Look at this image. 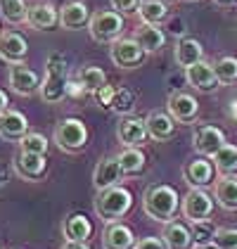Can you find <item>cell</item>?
I'll return each mask as SVG.
<instances>
[{"label":"cell","mask_w":237,"mask_h":249,"mask_svg":"<svg viewBox=\"0 0 237 249\" xmlns=\"http://www.w3.org/2000/svg\"><path fill=\"white\" fill-rule=\"evenodd\" d=\"M117 138L123 147H142L150 140L145 119H138V116H131V114L121 116L117 126Z\"/></svg>","instance_id":"cell-8"},{"label":"cell","mask_w":237,"mask_h":249,"mask_svg":"<svg viewBox=\"0 0 237 249\" xmlns=\"http://www.w3.org/2000/svg\"><path fill=\"white\" fill-rule=\"evenodd\" d=\"M93 221L85 216V213H81V211H74V213H69L67 218H64V223H62V235H64V240H74V242H88L90 237H93Z\"/></svg>","instance_id":"cell-21"},{"label":"cell","mask_w":237,"mask_h":249,"mask_svg":"<svg viewBox=\"0 0 237 249\" xmlns=\"http://www.w3.org/2000/svg\"><path fill=\"white\" fill-rule=\"evenodd\" d=\"M166 112L176 119L178 124H192L199 114V102L195 95L185 90H173L166 100Z\"/></svg>","instance_id":"cell-10"},{"label":"cell","mask_w":237,"mask_h":249,"mask_svg":"<svg viewBox=\"0 0 237 249\" xmlns=\"http://www.w3.org/2000/svg\"><path fill=\"white\" fill-rule=\"evenodd\" d=\"M166 2H171V0H166Z\"/></svg>","instance_id":"cell-46"},{"label":"cell","mask_w":237,"mask_h":249,"mask_svg":"<svg viewBox=\"0 0 237 249\" xmlns=\"http://www.w3.org/2000/svg\"><path fill=\"white\" fill-rule=\"evenodd\" d=\"M214 247L218 249H237V228H216L214 235Z\"/></svg>","instance_id":"cell-36"},{"label":"cell","mask_w":237,"mask_h":249,"mask_svg":"<svg viewBox=\"0 0 237 249\" xmlns=\"http://www.w3.org/2000/svg\"><path fill=\"white\" fill-rule=\"evenodd\" d=\"M123 15H118L117 10H98L90 21H88V31L90 38L95 43H114L123 34Z\"/></svg>","instance_id":"cell-5"},{"label":"cell","mask_w":237,"mask_h":249,"mask_svg":"<svg viewBox=\"0 0 237 249\" xmlns=\"http://www.w3.org/2000/svg\"><path fill=\"white\" fill-rule=\"evenodd\" d=\"M214 199L225 211H237V178L235 176H220L214 183Z\"/></svg>","instance_id":"cell-26"},{"label":"cell","mask_w":237,"mask_h":249,"mask_svg":"<svg viewBox=\"0 0 237 249\" xmlns=\"http://www.w3.org/2000/svg\"><path fill=\"white\" fill-rule=\"evenodd\" d=\"M26 24L36 31H52L59 24V10L50 2H38V5L29 7Z\"/></svg>","instance_id":"cell-22"},{"label":"cell","mask_w":237,"mask_h":249,"mask_svg":"<svg viewBox=\"0 0 237 249\" xmlns=\"http://www.w3.org/2000/svg\"><path fill=\"white\" fill-rule=\"evenodd\" d=\"M12 166H15L17 176L24 178V180H40L48 173V159H45V154L19 150L12 159Z\"/></svg>","instance_id":"cell-12"},{"label":"cell","mask_w":237,"mask_h":249,"mask_svg":"<svg viewBox=\"0 0 237 249\" xmlns=\"http://www.w3.org/2000/svg\"><path fill=\"white\" fill-rule=\"evenodd\" d=\"M185 81H187L197 93H214V90H218V88L223 86L216 76L214 64H209L206 59H202L197 64L187 67V69H185Z\"/></svg>","instance_id":"cell-11"},{"label":"cell","mask_w":237,"mask_h":249,"mask_svg":"<svg viewBox=\"0 0 237 249\" xmlns=\"http://www.w3.org/2000/svg\"><path fill=\"white\" fill-rule=\"evenodd\" d=\"M173 59H176L178 67L187 69V67H192V64L204 59V48L195 38H180L176 43V50H173Z\"/></svg>","instance_id":"cell-25"},{"label":"cell","mask_w":237,"mask_h":249,"mask_svg":"<svg viewBox=\"0 0 237 249\" xmlns=\"http://www.w3.org/2000/svg\"><path fill=\"white\" fill-rule=\"evenodd\" d=\"M164 242L169 249H192L195 247V237H192V228L185 226L183 221H169L164 223V232H161Z\"/></svg>","instance_id":"cell-23"},{"label":"cell","mask_w":237,"mask_h":249,"mask_svg":"<svg viewBox=\"0 0 237 249\" xmlns=\"http://www.w3.org/2000/svg\"><path fill=\"white\" fill-rule=\"evenodd\" d=\"M214 173H216V166L206 159V157H195L190 159L185 166H183V178L190 188H206L214 183Z\"/></svg>","instance_id":"cell-15"},{"label":"cell","mask_w":237,"mask_h":249,"mask_svg":"<svg viewBox=\"0 0 237 249\" xmlns=\"http://www.w3.org/2000/svg\"><path fill=\"white\" fill-rule=\"evenodd\" d=\"M69 95V62L62 53H52L45 62V78L40 83V97L48 105H57Z\"/></svg>","instance_id":"cell-2"},{"label":"cell","mask_w":237,"mask_h":249,"mask_svg":"<svg viewBox=\"0 0 237 249\" xmlns=\"http://www.w3.org/2000/svg\"><path fill=\"white\" fill-rule=\"evenodd\" d=\"M0 15L7 24H26L29 7L24 0H0Z\"/></svg>","instance_id":"cell-31"},{"label":"cell","mask_w":237,"mask_h":249,"mask_svg":"<svg viewBox=\"0 0 237 249\" xmlns=\"http://www.w3.org/2000/svg\"><path fill=\"white\" fill-rule=\"evenodd\" d=\"M138 17H140V24H161L169 17L166 0H140Z\"/></svg>","instance_id":"cell-28"},{"label":"cell","mask_w":237,"mask_h":249,"mask_svg":"<svg viewBox=\"0 0 237 249\" xmlns=\"http://www.w3.org/2000/svg\"><path fill=\"white\" fill-rule=\"evenodd\" d=\"M133 38L142 45V50L147 55L159 53L166 45V34L159 29V24H140L138 29H135V34H133Z\"/></svg>","instance_id":"cell-24"},{"label":"cell","mask_w":237,"mask_h":249,"mask_svg":"<svg viewBox=\"0 0 237 249\" xmlns=\"http://www.w3.org/2000/svg\"><path fill=\"white\" fill-rule=\"evenodd\" d=\"M76 81L83 86L85 93H95V90H100V88L107 83V74H104L100 67L88 64V67H83L79 74H76Z\"/></svg>","instance_id":"cell-30"},{"label":"cell","mask_w":237,"mask_h":249,"mask_svg":"<svg viewBox=\"0 0 237 249\" xmlns=\"http://www.w3.org/2000/svg\"><path fill=\"white\" fill-rule=\"evenodd\" d=\"M52 140L57 142V147L67 154H79L88 147V140H90V133H88V126L76 119V116H67L57 121L55 126V133H52Z\"/></svg>","instance_id":"cell-4"},{"label":"cell","mask_w":237,"mask_h":249,"mask_svg":"<svg viewBox=\"0 0 237 249\" xmlns=\"http://www.w3.org/2000/svg\"><path fill=\"white\" fill-rule=\"evenodd\" d=\"M135 232L131 226L121 223V221H112L104 226L102 232V249H135Z\"/></svg>","instance_id":"cell-16"},{"label":"cell","mask_w":237,"mask_h":249,"mask_svg":"<svg viewBox=\"0 0 237 249\" xmlns=\"http://www.w3.org/2000/svg\"><path fill=\"white\" fill-rule=\"evenodd\" d=\"M117 159L126 176H140L147 166V157L142 152V147H123L117 154Z\"/></svg>","instance_id":"cell-27"},{"label":"cell","mask_w":237,"mask_h":249,"mask_svg":"<svg viewBox=\"0 0 237 249\" xmlns=\"http://www.w3.org/2000/svg\"><path fill=\"white\" fill-rule=\"evenodd\" d=\"M214 69H216V76L220 83H235L237 81V57H230V55H225V57H220L214 64Z\"/></svg>","instance_id":"cell-33"},{"label":"cell","mask_w":237,"mask_h":249,"mask_svg":"<svg viewBox=\"0 0 237 249\" xmlns=\"http://www.w3.org/2000/svg\"><path fill=\"white\" fill-rule=\"evenodd\" d=\"M7 83H10V88L21 97L40 93V76L31 69V67H26L24 62H19V64H10Z\"/></svg>","instance_id":"cell-9"},{"label":"cell","mask_w":237,"mask_h":249,"mask_svg":"<svg viewBox=\"0 0 237 249\" xmlns=\"http://www.w3.org/2000/svg\"><path fill=\"white\" fill-rule=\"evenodd\" d=\"M218 176H235L237 173V145L225 142L214 157H211Z\"/></svg>","instance_id":"cell-29"},{"label":"cell","mask_w":237,"mask_h":249,"mask_svg":"<svg viewBox=\"0 0 237 249\" xmlns=\"http://www.w3.org/2000/svg\"><path fill=\"white\" fill-rule=\"evenodd\" d=\"M109 57L118 69H135L145 62L147 53L142 50V45L135 38H118L109 48Z\"/></svg>","instance_id":"cell-7"},{"label":"cell","mask_w":237,"mask_h":249,"mask_svg":"<svg viewBox=\"0 0 237 249\" xmlns=\"http://www.w3.org/2000/svg\"><path fill=\"white\" fill-rule=\"evenodd\" d=\"M117 93V86H109V83H104L100 90H95L93 95H95V102H98L102 109H107L109 112V105H112V97Z\"/></svg>","instance_id":"cell-37"},{"label":"cell","mask_w":237,"mask_h":249,"mask_svg":"<svg viewBox=\"0 0 237 249\" xmlns=\"http://www.w3.org/2000/svg\"><path fill=\"white\" fill-rule=\"evenodd\" d=\"M10 109V97L5 95V90H0V114H5Z\"/></svg>","instance_id":"cell-43"},{"label":"cell","mask_w":237,"mask_h":249,"mask_svg":"<svg viewBox=\"0 0 237 249\" xmlns=\"http://www.w3.org/2000/svg\"><path fill=\"white\" fill-rule=\"evenodd\" d=\"M214 2H216L218 7H233V5H235L237 0H214Z\"/></svg>","instance_id":"cell-44"},{"label":"cell","mask_w":237,"mask_h":249,"mask_svg":"<svg viewBox=\"0 0 237 249\" xmlns=\"http://www.w3.org/2000/svg\"><path fill=\"white\" fill-rule=\"evenodd\" d=\"M169 31H171L173 36H185V31H187V29H185V21L183 19H171L169 21Z\"/></svg>","instance_id":"cell-40"},{"label":"cell","mask_w":237,"mask_h":249,"mask_svg":"<svg viewBox=\"0 0 237 249\" xmlns=\"http://www.w3.org/2000/svg\"><path fill=\"white\" fill-rule=\"evenodd\" d=\"M190 228H192V237H195V247H209V245H214L216 228H214L211 221H197Z\"/></svg>","instance_id":"cell-34"},{"label":"cell","mask_w":237,"mask_h":249,"mask_svg":"<svg viewBox=\"0 0 237 249\" xmlns=\"http://www.w3.org/2000/svg\"><path fill=\"white\" fill-rule=\"evenodd\" d=\"M133 109H135V95H133V90L118 86L114 97H112L109 112H114V114H118V116H126V114H131Z\"/></svg>","instance_id":"cell-32"},{"label":"cell","mask_w":237,"mask_h":249,"mask_svg":"<svg viewBox=\"0 0 237 249\" xmlns=\"http://www.w3.org/2000/svg\"><path fill=\"white\" fill-rule=\"evenodd\" d=\"M145 124H147V133L152 140H157V142H166V140H171L173 135H176V119L169 114V112H150V114L145 116Z\"/></svg>","instance_id":"cell-19"},{"label":"cell","mask_w":237,"mask_h":249,"mask_svg":"<svg viewBox=\"0 0 237 249\" xmlns=\"http://www.w3.org/2000/svg\"><path fill=\"white\" fill-rule=\"evenodd\" d=\"M29 133V119L19 109H7L0 114V138L5 142H19Z\"/></svg>","instance_id":"cell-18"},{"label":"cell","mask_w":237,"mask_h":249,"mask_svg":"<svg viewBox=\"0 0 237 249\" xmlns=\"http://www.w3.org/2000/svg\"><path fill=\"white\" fill-rule=\"evenodd\" d=\"M48 147H50V142H48V138L43 133H31V131H29V133L19 140V150H24V152L48 154Z\"/></svg>","instance_id":"cell-35"},{"label":"cell","mask_w":237,"mask_h":249,"mask_svg":"<svg viewBox=\"0 0 237 249\" xmlns=\"http://www.w3.org/2000/svg\"><path fill=\"white\" fill-rule=\"evenodd\" d=\"M62 249H90V247H88V242H74V240H67Z\"/></svg>","instance_id":"cell-42"},{"label":"cell","mask_w":237,"mask_h":249,"mask_svg":"<svg viewBox=\"0 0 237 249\" xmlns=\"http://www.w3.org/2000/svg\"><path fill=\"white\" fill-rule=\"evenodd\" d=\"M138 5L140 0H112V10H117L118 15H123V17L138 15Z\"/></svg>","instance_id":"cell-38"},{"label":"cell","mask_w":237,"mask_h":249,"mask_svg":"<svg viewBox=\"0 0 237 249\" xmlns=\"http://www.w3.org/2000/svg\"><path fill=\"white\" fill-rule=\"evenodd\" d=\"M123 178H126V173H123L117 157H102L98 164H95V171H93V185H95V190H107V188L121 185Z\"/></svg>","instance_id":"cell-13"},{"label":"cell","mask_w":237,"mask_h":249,"mask_svg":"<svg viewBox=\"0 0 237 249\" xmlns=\"http://www.w3.org/2000/svg\"><path fill=\"white\" fill-rule=\"evenodd\" d=\"M10 180V169L5 166V161H0V188H5Z\"/></svg>","instance_id":"cell-41"},{"label":"cell","mask_w":237,"mask_h":249,"mask_svg":"<svg viewBox=\"0 0 237 249\" xmlns=\"http://www.w3.org/2000/svg\"><path fill=\"white\" fill-rule=\"evenodd\" d=\"M178 209H180V197H178L176 188H171L166 183H154L142 195V211L152 221L169 223L176 218Z\"/></svg>","instance_id":"cell-1"},{"label":"cell","mask_w":237,"mask_h":249,"mask_svg":"<svg viewBox=\"0 0 237 249\" xmlns=\"http://www.w3.org/2000/svg\"><path fill=\"white\" fill-rule=\"evenodd\" d=\"M223 145H225V133H223L218 126L204 124V126L195 128L192 147H195V152L197 154H202V157H214Z\"/></svg>","instance_id":"cell-14"},{"label":"cell","mask_w":237,"mask_h":249,"mask_svg":"<svg viewBox=\"0 0 237 249\" xmlns=\"http://www.w3.org/2000/svg\"><path fill=\"white\" fill-rule=\"evenodd\" d=\"M180 211L183 216L190 221V223H197V221H209L211 213H214V197L204 188H190V192L183 197L180 202Z\"/></svg>","instance_id":"cell-6"},{"label":"cell","mask_w":237,"mask_h":249,"mask_svg":"<svg viewBox=\"0 0 237 249\" xmlns=\"http://www.w3.org/2000/svg\"><path fill=\"white\" fill-rule=\"evenodd\" d=\"M135 249H169V247H166L164 237H154V235H150V237L138 240V242H135Z\"/></svg>","instance_id":"cell-39"},{"label":"cell","mask_w":237,"mask_h":249,"mask_svg":"<svg viewBox=\"0 0 237 249\" xmlns=\"http://www.w3.org/2000/svg\"><path fill=\"white\" fill-rule=\"evenodd\" d=\"M133 207V192L123 185H114L107 190H98L95 197V213L100 221L112 223V221H121Z\"/></svg>","instance_id":"cell-3"},{"label":"cell","mask_w":237,"mask_h":249,"mask_svg":"<svg viewBox=\"0 0 237 249\" xmlns=\"http://www.w3.org/2000/svg\"><path fill=\"white\" fill-rule=\"evenodd\" d=\"M29 55V43L17 31H0V59L7 64H19Z\"/></svg>","instance_id":"cell-17"},{"label":"cell","mask_w":237,"mask_h":249,"mask_svg":"<svg viewBox=\"0 0 237 249\" xmlns=\"http://www.w3.org/2000/svg\"><path fill=\"white\" fill-rule=\"evenodd\" d=\"M202 249H218V247H202Z\"/></svg>","instance_id":"cell-45"},{"label":"cell","mask_w":237,"mask_h":249,"mask_svg":"<svg viewBox=\"0 0 237 249\" xmlns=\"http://www.w3.org/2000/svg\"><path fill=\"white\" fill-rule=\"evenodd\" d=\"M90 12H88V5L81 2V0H69L67 5H62L59 10V26L67 29V31H79L83 29L88 21H90Z\"/></svg>","instance_id":"cell-20"}]
</instances>
